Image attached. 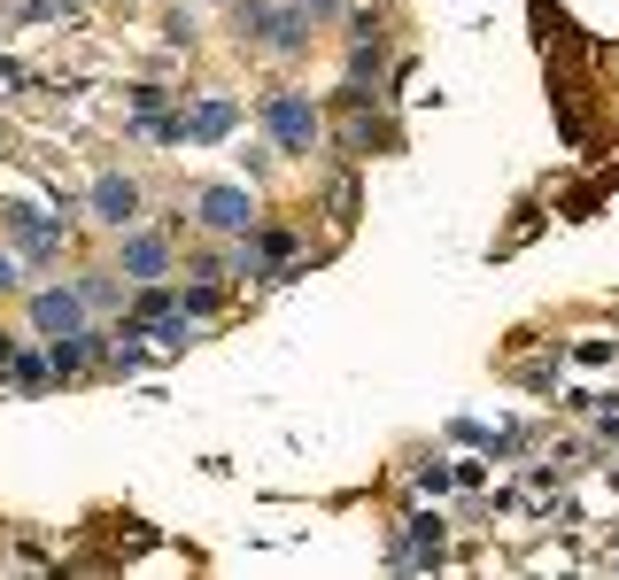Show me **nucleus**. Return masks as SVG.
<instances>
[{
    "mask_svg": "<svg viewBox=\"0 0 619 580\" xmlns=\"http://www.w3.org/2000/svg\"><path fill=\"white\" fill-rule=\"evenodd\" d=\"M31 318L47 325V333H78V318H86V287H47V294H31Z\"/></svg>",
    "mask_w": 619,
    "mask_h": 580,
    "instance_id": "f257e3e1",
    "label": "nucleus"
},
{
    "mask_svg": "<svg viewBox=\"0 0 619 580\" xmlns=\"http://www.w3.org/2000/svg\"><path fill=\"white\" fill-rule=\"evenodd\" d=\"M0 225H8V232H16V248H24V256H47V248H55V217H39V209H24V202H8V209H0Z\"/></svg>",
    "mask_w": 619,
    "mask_h": 580,
    "instance_id": "f03ea898",
    "label": "nucleus"
},
{
    "mask_svg": "<svg viewBox=\"0 0 619 580\" xmlns=\"http://www.w3.org/2000/svg\"><path fill=\"white\" fill-rule=\"evenodd\" d=\"M271 132H279V147H310V140H318L310 101H271Z\"/></svg>",
    "mask_w": 619,
    "mask_h": 580,
    "instance_id": "7ed1b4c3",
    "label": "nucleus"
},
{
    "mask_svg": "<svg viewBox=\"0 0 619 580\" xmlns=\"http://www.w3.org/2000/svg\"><path fill=\"white\" fill-rule=\"evenodd\" d=\"M202 225H217V232L248 225V194H240V186H209L202 194Z\"/></svg>",
    "mask_w": 619,
    "mask_h": 580,
    "instance_id": "20e7f679",
    "label": "nucleus"
},
{
    "mask_svg": "<svg viewBox=\"0 0 619 580\" xmlns=\"http://www.w3.org/2000/svg\"><path fill=\"white\" fill-rule=\"evenodd\" d=\"M132 202H140V194H132L124 178H101V186H93V209H101L109 225H124V217H132Z\"/></svg>",
    "mask_w": 619,
    "mask_h": 580,
    "instance_id": "39448f33",
    "label": "nucleus"
},
{
    "mask_svg": "<svg viewBox=\"0 0 619 580\" xmlns=\"http://www.w3.org/2000/svg\"><path fill=\"white\" fill-rule=\"evenodd\" d=\"M163 256H171V248H163L155 232H140V240H124V271H140V279H148V271H163Z\"/></svg>",
    "mask_w": 619,
    "mask_h": 580,
    "instance_id": "423d86ee",
    "label": "nucleus"
},
{
    "mask_svg": "<svg viewBox=\"0 0 619 580\" xmlns=\"http://www.w3.org/2000/svg\"><path fill=\"white\" fill-rule=\"evenodd\" d=\"M411 557H418V565H434V557H442V519H418L411 526Z\"/></svg>",
    "mask_w": 619,
    "mask_h": 580,
    "instance_id": "0eeeda50",
    "label": "nucleus"
},
{
    "mask_svg": "<svg viewBox=\"0 0 619 580\" xmlns=\"http://www.w3.org/2000/svg\"><path fill=\"white\" fill-rule=\"evenodd\" d=\"M8 372H16V387H47L55 379V356H16Z\"/></svg>",
    "mask_w": 619,
    "mask_h": 580,
    "instance_id": "6e6552de",
    "label": "nucleus"
},
{
    "mask_svg": "<svg viewBox=\"0 0 619 580\" xmlns=\"http://www.w3.org/2000/svg\"><path fill=\"white\" fill-rule=\"evenodd\" d=\"M194 132H202V140H217V132H233V109H225V101H209V109L194 116Z\"/></svg>",
    "mask_w": 619,
    "mask_h": 580,
    "instance_id": "1a4fd4ad",
    "label": "nucleus"
},
{
    "mask_svg": "<svg viewBox=\"0 0 619 580\" xmlns=\"http://www.w3.org/2000/svg\"><path fill=\"white\" fill-rule=\"evenodd\" d=\"M163 310H171V294H140V302H132V325H155Z\"/></svg>",
    "mask_w": 619,
    "mask_h": 580,
    "instance_id": "9d476101",
    "label": "nucleus"
},
{
    "mask_svg": "<svg viewBox=\"0 0 619 580\" xmlns=\"http://www.w3.org/2000/svg\"><path fill=\"white\" fill-rule=\"evenodd\" d=\"M264 256H295V232H287V225H264Z\"/></svg>",
    "mask_w": 619,
    "mask_h": 580,
    "instance_id": "9b49d317",
    "label": "nucleus"
},
{
    "mask_svg": "<svg viewBox=\"0 0 619 580\" xmlns=\"http://www.w3.org/2000/svg\"><path fill=\"white\" fill-rule=\"evenodd\" d=\"M0 294H16V263L0 256Z\"/></svg>",
    "mask_w": 619,
    "mask_h": 580,
    "instance_id": "f8f14e48",
    "label": "nucleus"
},
{
    "mask_svg": "<svg viewBox=\"0 0 619 580\" xmlns=\"http://www.w3.org/2000/svg\"><path fill=\"white\" fill-rule=\"evenodd\" d=\"M0 364H16V341H8V333H0Z\"/></svg>",
    "mask_w": 619,
    "mask_h": 580,
    "instance_id": "ddd939ff",
    "label": "nucleus"
}]
</instances>
